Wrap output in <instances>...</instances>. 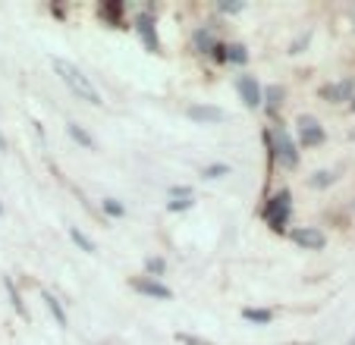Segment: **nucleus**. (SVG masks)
Masks as SVG:
<instances>
[{"mask_svg":"<svg viewBox=\"0 0 355 345\" xmlns=\"http://www.w3.org/2000/svg\"><path fill=\"white\" fill-rule=\"evenodd\" d=\"M268 141H274L270 151H274L277 163H280L283 170H295V166H299V145L293 141V135H289L286 129L277 126L274 132H268Z\"/></svg>","mask_w":355,"mask_h":345,"instance_id":"2","label":"nucleus"},{"mask_svg":"<svg viewBox=\"0 0 355 345\" xmlns=\"http://www.w3.org/2000/svg\"><path fill=\"white\" fill-rule=\"evenodd\" d=\"M51 67H54V73L60 76V82H63V85H67L79 100H85V104H94V107L104 104V100H101V91L94 88V82L88 79V76L82 73L76 63L63 60V57H54V60H51Z\"/></svg>","mask_w":355,"mask_h":345,"instance_id":"1","label":"nucleus"},{"mask_svg":"<svg viewBox=\"0 0 355 345\" xmlns=\"http://www.w3.org/2000/svg\"><path fill=\"white\" fill-rule=\"evenodd\" d=\"M189 207H192V198H186V201H170L167 211H189Z\"/></svg>","mask_w":355,"mask_h":345,"instance_id":"26","label":"nucleus"},{"mask_svg":"<svg viewBox=\"0 0 355 345\" xmlns=\"http://www.w3.org/2000/svg\"><path fill=\"white\" fill-rule=\"evenodd\" d=\"M170 198H173V201H186V198H192V188H189V186H173V188H170Z\"/></svg>","mask_w":355,"mask_h":345,"instance_id":"23","label":"nucleus"},{"mask_svg":"<svg viewBox=\"0 0 355 345\" xmlns=\"http://www.w3.org/2000/svg\"><path fill=\"white\" fill-rule=\"evenodd\" d=\"M67 132H69V139H73V141H79L82 148H88V151H94V139H92V132H88L85 126H79V123H67Z\"/></svg>","mask_w":355,"mask_h":345,"instance_id":"12","label":"nucleus"},{"mask_svg":"<svg viewBox=\"0 0 355 345\" xmlns=\"http://www.w3.org/2000/svg\"><path fill=\"white\" fill-rule=\"evenodd\" d=\"M261 104L268 107L270 113H277V110H280V104H283V88H277V85L264 88V98H261Z\"/></svg>","mask_w":355,"mask_h":345,"instance_id":"13","label":"nucleus"},{"mask_svg":"<svg viewBox=\"0 0 355 345\" xmlns=\"http://www.w3.org/2000/svg\"><path fill=\"white\" fill-rule=\"evenodd\" d=\"M352 345H355V342H352Z\"/></svg>","mask_w":355,"mask_h":345,"instance_id":"32","label":"nucleus"},{"mask_svg":"<svg viewBox=\"0 0 355 345\" xmlns=\"http://www.w3.org/2000/svg\"><path fill=\"white\" fill-rule=\"evenodd\" d=\"M129 285H132L139 295H145V299H157V301H170V299H173V289H170V285H164L161 279L135 276V279H129Z\"/></svg>","mask_w":355,"mask_h":345,"instance_id":"5","label":"nucleus"},{"mask_svg":"<svg viewBox=\"0 0 355 345\" xmlns=\"http://www.w3.org/2000/svg\"><path fill=\"white\" fill-rule=\"evenodd\" d=\"M104 211H107L110 217H123V213H126V207H123L116 198H104Z\"/></svg>","mask_w":355,"mask_h":345,"instance_id":"22","label":"nucleus"},{"mask_svg":"<svg viewBox=\"0 0 355 345\" xmlns=\"http://www.w3.org/2000/svg\"><path fill=\"white\" fill-rule=\"evenodd\" d=\"M334 182H336V170H318L309 179V186L311 188H327V186H334Z\"/></svg>","mask_w":355,"mask_h":345,"instance_id":"16","label":"nucleus"},{"mask_svg":"<svg viewBox=\"0 0 355 345\" xmlns=\"http://www.w3.org/2000/svg\"><path fill=\"white\" fill-rule=\"evenodd\" d=\"M186 116L192 123H201V126H214V123L227 120V113H223L220 107H214V104H192L186 110Z\"/></svg>","mask_w":355,"mask_h":345,"instance_id":"9","label":"nucleus"},{"mask_svg":"<svg viewBox=\"0 0 355 345\" xmlns=\"http://www.w3.org/2000/svg\"><path fill=\"white\" fill-rule=\"evenodd\" d=\"M227 60H233V63H245V60H248L245 47H242V44H230V47H227Z\"/></svg>","mask_w":355,"mask_h":345,"instance_id":"21","label":"nucleus"},{"mask_svg":"<svg viewBox=\"0 0 355 345\" xmlns=\"http://www.w3.org/2000/svg\"><path fill=\"white\" fill-rule=\"evenodd\" d=\"M0 213H3V204H0Z\"/></svg>","mask_w":355,"mask_h":345,"instance_id":"31","label":"nucleus"},{"mask_svg":"<svg viewBox=\"0 0 355 345\" xmlns=\"http://www.w3.org/2000/svg\"><path fill=\"white\" fill-rule=\"evenodd\" d=\"M309 38H311V32L299 35V38H295V41H293V44H289V53H299V51H302V47L309 44Z\"/></svg>","mask_w":355,"mask_h":345,"instance_id":"25","label":"nucleus"},{"mask_svg":"<svg viewBox=\"0 0 355 345\" xmlns=\"http://www.w3.org/2000/svg\"><path fill=\"white\" fill-rule=\"evenodd\" d=\"M0 151H7V139L3 135H0Z\"/></svg>","mask_w":355,"mask_h":345,"instance_id":"28","label":"nucleus"},{"mask_svg":"<svg viewBox=\"0 0 355 345\" xmlns=\"http://www.w3.org/2000/svg\"><path fill=\"white\" fill-rule=\"evenodd\" d=\"M321 98L327 100V104H352L355 98V82L352 79H340V82H330V85L321 88Z\"/></svg>","mask_w":355,"mask_h":345,"instance_id":"8","label":"nucleus"},{"mask_svg":"<svg viewBox=\"0 0 355 345\" xmlns=\"http://www.w3.org/2000/svg\"><path fill=\"white\" fill-rule=\"evenodd\" d=\"M293 242L299 248H305V251H321L327 245V236L318 226H299V229H293Z\"/></svg>","mask_w":355,"mask_h":345,"instance_id":"7","label":"nucleus"},{"mask_svg":"<svg viewBox=\"0 0 355 345\" xmlns=\"http://www.w3.org/2000/svg\"><path fill=\"white\" fill-rule=\"evenodd\" d=\"M135 32L141 35V41H145L148 51H161V41H157V32H155L151 16H139V19H135Z\"/></svg>","mask_w":355,"mask_h":345,"instance_id":"10","label":"nucleus"},{"mask_svg":"<svg viewBox=\"0 0 355 345\" xmlns=\"http://www.w3.org/2000/svg\"><path fill=\"white\" fill-rule=\"evenodd\" d=\"M145 270H148V276H151V279H157V276H164V273H167V260H164V258H148L145 260Z\"/></svg>","mask_w":355,"mask_h":345,"instance_id":"18","label":"nucleus"},{"mask_svg":"<svg viewBox=\"0 0 355 345\" xmlns=\"http://www.w3.org/2000/svg\"><path fill=\"white\" fill-rule=\"evenodd\" d=\"M195 47H198L201 53L211 51V47H217V44H214V35L205 32V28H201V32H195Z\"/></svg>","mask_w":355,"mask_h":345,"instance_id":"20","label":"nucleus"},{"mask_svg":"<svg viewBox=\"0 0 355 345\" xmlns=\"http://www.w3.org/2000/svg\"><path fill=\"white\" fill-rule=\"evenodd\" d=\"M41 299H44V305H47V311L57 317V324L60 326H67L69 324V317H67V311H63V305H60V299H57L54 292H47V289H41Z\"/></svg>","mask_w":355,"mask_h":345,"instance_id":"11","label":"nucleus"},{"mask_svg":"<svg viewBox=\"0 0 355 345\" xmlns=\"http://www.w3.org/2000/svg\"><path fill=\"white\" fill-rule=\"evenodd\" d=\"M69 239H73L76 245H79V248H82V251H85V254H94V251H98V248H94V242L88 239L85 233H82L79 226H69Z\"/></svg>","mask_w":355,"mask_h":345,"instance_id":"14","label":"nucleus"},{"mask_svg":"<svg viewBox=\"0 0 355 345\" xmlns=\"http://www.w3.org/2000/svg\"><path fill=\"white\" fill-rule=\"evenodd\" d=\"M176 342H186V345H211V342H208V339L189 336V333H176Z\"/></svg>","mask_w":355,"mask_h":345,"instance_id":"24","label":"nucleus"},{"mask_svg":"<svg viewBox=\"0 0 355 345\" xmlns=\"http://www.w3.org/2000/svg\"><path fill=\"white\" fill-rule=\"evenodd\" d=\"M201 176L205 179H220V176H230V163H211L201 170Z\"/></svg>","mask_w":355,"mask_h":345,"instance_id":"19","label":"nucleus"},{"mask_svg":"<svg viewBox=\"0 0 355 345\" xmlns=\"http://www.w3.org/2000/svg\"><path fill=\"white\" fill-rule=\"evenodd\" d=\"M236 91H239V98H242V104L245 107H261V98H264V88H261V82L255 79V76H239L236 79Z\"/></svg>","mask_w":355,"mask_h":345,"instance_id":"6","label":"nucleus"},{"mask_svg":"<svg viewBox=\"0 0 355 345\" xmlns=\"http://www.w3.org/2000/svg\"><path fill=\"white\" fill-rule=\"evenodd\" d=\"M289 211H293V195H289V188H280V192L268 201V207H264V220H268V226L274 233H283V229H286Z\"/></svg>","mask_w":355,"mask_h":345,"instance_id":"3","label":"nucleus"},{"mask_svg":"<svg viewBox=\"0 0 355 345\" xmlns=\"http://www.w3.org/2000/svg\"><path fill=\"white\" fill-rule=\"evenodd\" d=\"M3 285H7V292H10V301H13L16 314H19V317H28L26 305H22V299H19V289H16V283H13V279H10V276H3Z\"/></svg>","mask_w":355,"mask_h":345,"instance_id":"17","label":"nucleus"},{"mask_svg":"<svg viewBox=\"0 0 355 345\" xmlns=\"http://www.w3.org/2000/svg\"><path fill=\"white\" fill-rule=\"evenodd\" d=\"M242 317H245V320H252V324H261V326H268L270 320H274V311H264V308H245V311H242Z\"/></svg>","mask_w":355,"mask_h":345,"instance_id":"15","label":"nucleus"},{"mask_svg":"<svg viewBox=\"0 0 355 345\" xmlns=\"http://www.w3.org/2000/svg\"><path fill=\"white\" fill-rule=\"evenodd\" d=\"M220 10H223V13H239L242 3H220Z\"/></svg>","mask_w":355,"mask_h":345,"instance_id":"27","label":"nucleus"},{"mask_svg":"<svg viewBox=\"0 0 355 345\" xmlns=\"http://www.w3.org/2000/svg\"><path fill=\"white\" fill-rule=\"evenodd\" d=\"M352 110H355V98H352Z\"/></svg>","mask_w":355,"mask_h":345,"instance_id":"30","label":"nucleus"},{"mask_svg":"<svg viewBox=\"0 0 355 345\" xmlns=\"http://www.w3.org/2000/svg\"><path fill=\"white\" fill-rule=\"evenodd\" d=\"M349 139H352V141H355V126H352V132H349Z\"/></svg>","mask_w":355,"mask_h":345,"instance_id":"29","label":"nucleus"},{"mask_svg":"<svg viewBox=\"0 0 355 345\" xmlns=\"http://www.w3.org/2000/svg\"><path fill=\"white\" fill-rule=\"evenodd\" d=\"M295 126H299V145L302 148H318V145H324V139H327L321 120L311 116V113H302L299 120H295Z\"/></svg>","mask_w":355,"mask_h":345,"instance_id":"4","label":"nucleus"}]
</instances>
